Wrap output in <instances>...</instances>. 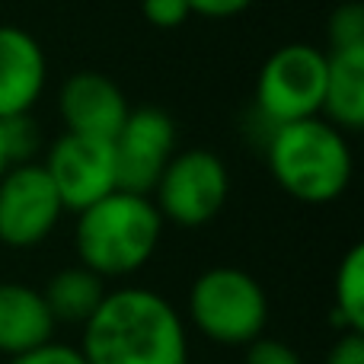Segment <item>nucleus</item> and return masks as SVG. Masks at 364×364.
<instances>
[{
  "instance_id": "1",
  "label": "nucleus",
  "mask_w": 364,
  "mask_h": 364,
  "mask_svg": "<svg viewBox=\"0 0 364 364\" xmlns=\"http://www.w3.org/2000/svg\"><path fill=\"white\" fill-rule=\"evenodd\" d=\"M77 348L87 364H188L186 320L151 288L106 291Z\"/></svg>"
},
{
  "instance_id": "19",
  "label": "nucleus",
  "mask_w": 364,
  "mask_h": 364,
  "mask_svg": "<svg viewBox=\"0 0 364 364\" xmlns=\"http://www.w3.org/2000/svg\"><path fill=\"white\" fill-rule=\"evenodd\" d=\"M243 364H304V358L282 339H269L259 336L246 346V361Z\"/></svg>"
},
{
  "instance_id": "13",
  "label": "nucleus",
  "mask_w": 364,
  "mask_h": 364,
  "mask_svg": "<svg viewBox=\"0 0 364 364\" xmlns=\"http://www.w3.org/2000/svg\"><path fill=\"white\" fill-rule=\"evenodd\" d=\"M320 115L342 134H358L364 128V48L326 51Z\"/></svg>"
},
{
  "instance_id": "8",
  "label": "nucleus",
  "mask_w": 364,
  "mask_h": 364,
  "mask_svg": "<svg viewBox=\"0 0 364 364\" xmlns=\"http://www.w3.org/2000/svg\"><path fill=\"white\" fill-rule=\"evenodd\" d=\"M42 170L48 173L64 211L74 214H80L83 208L119 188L112 141L102 138H83V134L64 132L61 138L48 144Z\"/></svg>"
},
{
  "instance_id": "17",
  "label": "nucleus",
  "mask_w": 364,
  "mask_h": 364,
  "mask_svg": "<svg viewBox=\"0 0 364 364\" xmlns=\"http://www.w3.org/2000/svg\"><path fill=\"white\" fill-rule=\"evenodd\" d=\"M6 132V144H10L13 164H29L32 157L38 154V125L32 122V115H10V119H0Z\"/></svg>"
},
{
  "instance_id": "4",
  "label": "nucleus",
  "mask_w": 364,
  "mask_h": 364,
  "mask_svg": "<svg viewBox=\"0 0 364 364\" xmlns=\"http://www.w3.org/2000/svg\"><path fill=\"white\" fill-rule=\"evenodd\" d=\"M188 320L214 346H250L265 336L269 297L265 288L237 265L205 269L188 288Z\"/></svg>"
},
{
  "instance_id": "7",
  "label": "nucleus",
  "mask_w": 364,
  "mask_h": 364,
  "mask_svg": "<svg viewBox=\"0 0 364 364\" xmlns=\"http://www.w3.org/2000/svg\"><path fill=\"white\" fill-rule=\"evenodd\" d=\"M64 205L42 164H16L0 179V243L32 250L55 233Z\"/></svg>"
},
{
  "instance_id": "18",
  "label": "nucleus",
  "mask_w": 364,
  "mask_h": 364,
  "mask_svg": "<svg viewBox=\"0 0 364 364\" xmlns=\"http://www.w3.org/2000/svg\"><path fill=\"white\" fill-rule=\"evenodd\" d=\"M6 364H87V361H83V355L77 346L48 339V342H42V346L29 348V352L6 358Z\"/></svg>"
},
{
  "instance_id": "23",
  "label": "nucleus",
  "mask_w": 364,
  "mask_h": 364,
  "mask_svg": "<svg viewBox=\"0 0 364 364\" xmlns=\"http://www.w3.org/2000/svg\"><path fill=\"white\" fill-rule=\"evenodd\" d=\"M13 164V154H10V144H6V132H4V122H0V179H4V173L10 170Z\"/></svg>"
},
{
  "instance_id": "15",
  "label": "nucleus",
  "mask_w": 364,
  "mask_h": 364,
  "mask_svg": "<svg viewBox=\"0 0 364 364\" xmlns=\"http://www.w3.org/2000/svg\"><path fill=\"white\" fill-rule=\"evenodd\" d=\"M333 323L342 333H364V246L342 256L333 284Z\"/></svg>"
},
{
  "instance_id": "22",
  "label": "nucleus",
  "mask_w": 364,
  "mask_h": 364,
  "mask_svg": "<svg viewBox=\"0 0 364 364\" xmlns=\"http://www.w3.org/2000/svg\"><path fill=\"white\" fill-rule=\"evenodd\" d=\"M326 364H364V336L361 333H342L336 346L329 348Z\"/></svg>"
},
{
  "instance_id": "12",
  "label": "nucleus",
  "mask_w": 364,
  "mask_h": 364,
  "mask_svg": "<svg viewBox=\"0 0 364 364\" xmlns=\"http://www.w3.org/2000/svg\"><path fill=\"white\" fill-rule=\"evenodd\" d=\"M55 326L42 291L23 282H0V355L13 358L55 339Z\"/></svg>"
},
{
  "instance_id": "10",
  "label": "nucleus",
  "mask_w": 364,
  "mask_h": 364,
  "mask_svg": "<svg viewBox=\"0 0 364 364\" xmlns=\"http://www.w3.org/2000/svg\"><path fill=\"white\" fill-rule=\"evenodd\" d=\"M58 112L70 134L112 141L125 125L132 106L112 77L100 70H77L58 93Z\"/></svg>"
},
{
  "instance_id": "11",
  "label": "nucleus",
  "mask_w": 364,
  "mask_h": 364,
  "mask_svg": "<svg viewBox=\"0 0 364 364\" xmlns=\"http://www.w3.org/2000/svg\"><path fill=\"white\" fill-rule=\"evenodd\" d=\"M45 83L48 61L42 45L19 26H0V119L32 112Z\"/></svg>"
},
{
  "instance_id": "20",
  "label": "nucleus",
  "mask_w": 364,
  "mask_h": 364,
  "mask_svg": "<svg viewBox=\"0 0 364 364\" xmlns=\"http://www.w3.org/2000/svg\"><path fill=\"white\" fill-rule=\"evenodd\" d=\"M141 10H144L147 23L157 29H176L192 16L186 0H141Z\"/></svg>"
},
{
  "instance_id": "14",
  "label": "nucleus",
  "mask_w": 364,
  "mask_h": 364,
  "mask_svg": "<svg viewBox=\"0 0 364 364\" xmlns=\"http://www.w3.org/2000/svg\"><path fill=\"white\" fill-rule=\"evenodd\" d=\"M106 291H109L106 278L90 272L87 265H70V269H61L48 278L42 297L48 304L55 323H77V326H83L102 304Z\"/></svg>"
},
{
  "instance_id": "21",
  "label": "nucleus",
  "mask_w": 364,
  "mask_h": 364,
  "mask_svg": "<svg viewBox=\"0 0 364 364\" xmlns=\"http://www.w3.org/2000/svg\"><path fill=\"white\" fill-rule=\"evenodd\" d=\"M188 10L198 13V16H208V19H230V16H240L243 10H250L256 0H186Z\"/></svg>"
},
{
  "instance_id": "6",
  "label": "nucleus",
  "mask_w": 364,
  "mask_h": 364,
  "mask_svg": "<svg viewBox=\"0 0 364 364\" xmlns=\"http://www.w3.org/2000/svg\"><path fill=\"white\" fill-rule=\"evenodd\" d=\"M160 218L176 227H205L230 198V170L214 151H176L154 186Z\"/></svg>"
},
{
  "instance_id": "9",
  "label": "nucleus",
  "mask_w": 364,
  "mask_h": 364,
  "mask_svg": "<svg viewBox=\"0 0 364 364\" xmlns=\"http://www.w3.org/2000/svg\"><path fill=\"white\" fill-rule=\"evenodd\" d=\"M119 188L151 195L160 173L176 154V122L160 106H138L112 138Z\"/></svg>"
},
{
  "instance_id": "3",
  "label": "nucleus",
  "mask_w": 364,
  "mask_h": 364,
  "mask_svg": "<svg viewBox=\"0 0 364 364\" xmlns=\"http://www.w3.org/2000/svg\"><path fill=\"white\" fill-rule=\"evenodd\" d=\"M265 160L278 188L307 205L336 201L355 173L348 134L323 115L275 125L265 138Z\"/></svg>"
},
{
  "instance_id": "2",
  "label": "nucleus",
  "mask_w": 364,
  "mask_h": 364,
  "mask_svg": "<svg viewBox=\"0 0 364 364\" xmlns=\"http://www.w3.org/2000/svg\"><path fill=\"white\" fill-rule=\"evenodd\" d=\"M164 224L151 195L115 188L77 214V259L100 278H128L154 259Z\"/></svg>"
},
{
  "instance_id": "5",
  "label": "nucleus",
  "mask_w": 364,
  "mask_h": 364,
  "mask_svg": "<svg viewBox=\"0 0 364 364\" xmlns=\"http://www.w3.org/2000/svg\"><path fill=\"white\" fill-rule=\"evenodd\" d=\"M326 87V51L307 42L275 48L259 68L252 109L269 128L314 119L323 109Z\"/></svg>"
},
{
  "instance_id": "16",
  "label": "nucleus",
  "mask_w": 364,
  "mask_h": 364,
  "mask_svg": "<svg viewBox=\"0 0 364 364\" xmlns=\"http://www.w3.org/2000/svg\"><path fill=\"white\" fill-rule=\"evenodd\" d=\"M326 36H329V51L364 48V6L358 0L339 4L333 13H329Z\"/></svg>"
}]
</instances>
